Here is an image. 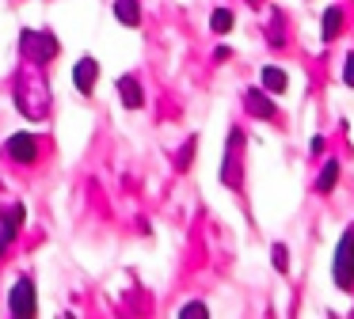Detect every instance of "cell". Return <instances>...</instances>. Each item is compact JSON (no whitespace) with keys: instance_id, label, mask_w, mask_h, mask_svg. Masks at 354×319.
Returning <instances> with one entry per match:
<instances>
[{"instance_id":"8fae6325","label":"cell","mask_w":354,"mask_h":319,"mask_svg":"<svg viewBox=\"0 0 354 319\" xmlns=\"http://www.w3.org/2000/svg\"><path fill=\"white\" fill-rule=\"evenodd\" d=\"M115 19L126 27H138L141 23V4L138 0H115Z\"/></svg>"},{"instance_id":"e0dca14e","label":"cell","mask_w":354,"mask_h":319,"mask_svg":"<svg viewBox=\"0 0 354 319\" xmlns=\"http://www.w3.org/2000/svg\"><path fill=\"white\" fill-rule=\"evenodd\" d=\"M270 258H274V266L278 270H290V258H286V243H274V247H270Z\"/></svg>"},{"instance_id":"277c9868","label":"cell","mask_w":354,"mask_h":319,"mask_svg":"<svg viewBox=\"0 0 354 319\" xmlns=\"http://www.w3.org/2000/svg\"><path fill=\"white\" fill-rule=\"evenodd\" d=\"M19 42H24V53H27V61L31 65H50V61L57 57V38L50 35V30H24L19 35Z\"/></svg>"},{"instance_id":"ba28073f","label":"cell","mask_w":354,"mask_h":319,"mask_svg":"<svg viewBox=\"0 0 354 319\" xmlns=\"http://www.w3.org/2000/svg\"><path fill=\"white\" fill-rule=\"evenodd\" d=\"M115 88H118V99H122L126 110H141V106H145V91H141L138 76H118Z\"/></svg>"},{"instance_id":"ffe728a7","label":"cell","mask_w":354,"mask_h":319,"mask_svg":"<svg viewBox=\"0 0 354 319\" xmlns=\"http://www.w3.org/2000/svg\"><path fill=\"white\" fill-rule=\"evenodd\" d=\"M248 4H259V0H248Z\"/></svg>"},{"instance_id":"9c48e42d","label":"cell","mask_w":354,"mask_h":319,"mask_svg":"<svg viewBox=\"0 0 354 319\" xmlns=\"http://www.w3.org/2000/svg\"><path fill=\"white\" fill-rule=\"evenodd\" d=\"M24 205H8V209L0 213V217H4V232H0V255H4V251L12 247V240H16V232L19 228H24Z\"/></svg>"},{"instance_id":"30bf717a","label":"cell","mask_w":354,"mask_h":319,"mask_svg":"<svg viewBox=\"0 0 354 319\" xmlns=\"http://www.w3.org/2000/svg\"><path fill=\"white\" fill-rule=\"evenodd\" d=\"M244 106H248V114H252V118H259V122L274 118V103H270L259 88H248L244 91Z\"/></svg>"},{"instance_id":"2e32d148","label":"cell","mask_w":354,"mask_h":319,"mask_svg":"<svg viewBox=\"0 0 354 319\" xmlns=\"http://www.w3.org/2000/svg\"><path fill=\"white\" fill-rule=\"evenodd\" d=\"M209 23H214L217 35H229V30H232V12H229V8H217L214 19H209Z\"/></svg>"},{"instance_id":"6da1fadb","label":"cell","mask_w":354,"mask_h":319,"mask_svg":"<svg viewBox=\"0 0 354 319\" xmlns=\"http://www.w3.org/2000/svg\"><path fill=\"white\" fill-rule=\"evenodd\" d=\"M16 106H19V114H27L31 122H42L50 114L54 99H50V84H46V76H42V65H27L24 72L16 76Z\"/></svg>"},{"instance_id":"9a60e30c","label":"cell","mask_w":354,"mask_h":319,"mask_svg":"<svg viewBox=\"0 0 354 319\" xmlns=\"http://www.w3.org/2000/svg\"><path fill=\"white\" fill-rule=\"evenodd\" d=\"M267 38H270V46H278V50L286 46V19H282V12H274V19H270V27H267Z\"/></svg>"},{"instance_id":"d6986e66","label":"cell","mask_w":354,"mask_h":319,"mask_svg":"<svg viewBox=\"0 0 354 319\" xmlns=\"http://www.w3.org/2000/svg\"><path fill=\"white\" fill-rule=\"evenodd\" d=\"M183 311H194V316H206V304H202V300H191V304H183Z\"/></svg>"},{"instance_id":"8992f818","label":"cell","mask_w":354,"mask_h":319,"mask_svg":"<svg viewBox=\"0 0 354 319\" xmlns=\"http://www.w3.org/2000/svg\"><path fill=\"white\" fill-rule=\"evenodd\" d=\"M4 152H8L16 164H35V156H39V144H35L31 133H12L8 144H4Z\"/></svg>"},{"instance_id":"7a4b0ae2","label":"cell","mask_w":354,"mask_h":319,"mask_svg":"<svg viewBox=\"0 0 354 319\" xmlns=\"http://www.w3.org/2000/svg\"><path fill=\"white\" fill-rule=\"evenodd\" d=\"M331 278H335V289L351 293L354 289V224L343 232V240L335 243V258H331Z\"/></svg>"},{"instance_id":"3957f363","label":"cell","mask_w":354,"mask_h":319,"mask_svg":"<svg viewBox=\"0 0 354 319\" xmlns=\"http://www.w3.org/2000/svg\"><path fill=\"white\" fill-rule=\"evenodd\" d=\"M221 182L236 190L244 182V133L229 129V144H225V160H221Z\"/></svg>"},{"instance_id":"4fadbf2b","label":"cell","mask_w":354,"mask_h":319,"mask_svg":"<svg viewBox=\"0 0 354 319\" xmlns=\"http://www.w3.org/2000/svg\"><path fill=\"white\" fill-rule=\"evenodd\" d=\"M286 68H274V65H267L263 68V91H270V95H282L286 91Z\"/></svg>"},{"instance_id":"7c38bea8","label":"cell","mask_w":354,"mask_h":319,"mask_svg":"<svg viewBox=\"0 0 354 319\" xmlns=\"http://www.w3.org/2000/svg\"><path fill=\"white\" fill-rule=\"evenodd\" d=\"M339 30H343V8H335V4H331L328 12H324V27H320V38H324V42H331V38H335Z\"/></svg>"},{"instance_id":"52a82bcc","label":"cell","mask_w":354,"mask_h":319,"mask_svg":"<svg viewBox=\"0 0 354 319\" xmlns=\"http://www.w3.org/2000/svg\"><path fill=\"white\" fill-rule=\"evenodd\" d=\"M95 80H100V61L95 57H80L77 68H73V84H77L80 95H92Z\"/></svg>"},{"instance_id":"5bb4252c","label":"cell","mask_w":354,"mask_h":319,"mask_svg":"<svg viewBox=\"0 0 354 319\" xmlns=\"http://www.w3.org/2000/svg\"><path fill=\"white\" fill-rule=\"evenodd\" d=\"M335 182H339V160H328V164H324V171H320V179H316V190H320V194H328Z\"/></svg>"},{"instance_id":"5b68a950","label":"cell","mask_w":354,"mask_h":319,"mask_svg":"<svg viewBox=\"0 0 354 319\" xmlns=\"http://www.w3.org/2000/svg\"><path fill=\"white\" fill-rule=\"evenodd\" d=\"M8 311L12 316H35V311H39V296H35V281L31 278H19L16 285H12Z\"/></svg>"},{"instance_id":"ac0fdd59","label":"cell","mask_w":354,"mask_h":319,"mask_svg":"<svg viewBox=\"0 0 354 319\" xmlns=\"http://www.w3.org/2000/svg\"><path fill=\"white\" fill-rule=\"evenodd\" d=\"M343 84H346V88H354V53L343 61Z\"/></svg>"}]
</instances>
